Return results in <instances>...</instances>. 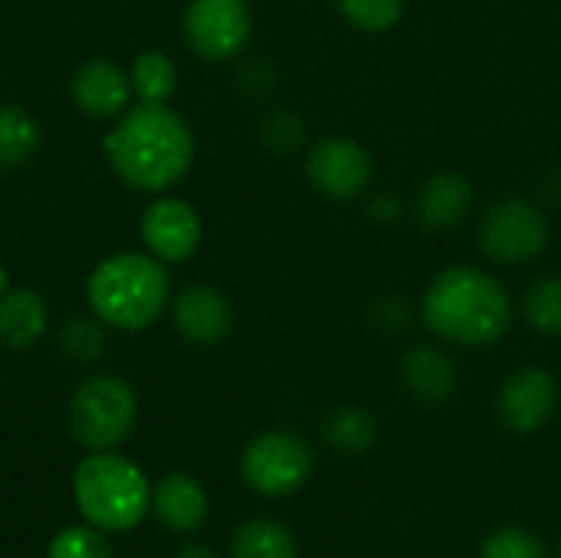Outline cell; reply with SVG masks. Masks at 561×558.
I'll use <instances>...</instances> for the list:
<instances>
[{
    "label": "cell",
    "mask_w": 561,
    "mask_h": 558,
    "mask_svg": "<svg viewBox=\"0 0 561 558\" xmlns=\"http://www.w3.org/2000/svg\"><path fill=\"white\" fill-rule=\"evenodd\" d=\"M105 158L128 187L161 194L191 171L194 132L168 102H138L108 128Z\"/></svg>",
    "instance_id": "6da1fadb"
},
{
    "label": "cell",
    "mask_w": 561,
    "mask_h": 558,
    "mask_svg": "<svg viewBox=\"0 0 561 558\" xmlns=\"http://www.w3.org/2000/svg\"><path fill=\"white\" fill-rule=\"evenodd\" d=\"M424 326L463 349L496 345L513 329V299L506 286L483 266H444L421 296Z\"/></svg>",
    "instance_id": "7a4b0ae2"
},
{
    "label": "cell",
    "mask_w": 561,
    "mask_h": 558,
    "mask_svg": "<svg viewBox=\"0 0 561 558\" xmlns=\"http://www.w3.org/2000/svg\"><path fill=\"white\" fill-rule=\"evenodd\" d=\"M85 299L102 326L138 332L148 329L171 299V280L151 253H112L85 280Z\"/></svg>",
    "instance_id": "3957f363"
},
{
    "label": "cell",
    "mask_w": 561,
    "mask_h": 558,
    "mask_svg": "<svg viewBox=\"0 0 561 558\" xmlns=\"http://www.w3.org/2000/svg\"><path fill=\"white\" fill-rule=\"evenodd\" d=\"M151 490L145 470L112 451H92L72 474L76 510L102 533L138 529L151 513Z\"/></svg>",
    "instance_id": "277c9868"
},
{
    "label": "cell",
    "mask_w": 561,
    "mask_h": 558,
    "mask_svg": "<svg viewBox=\"0 0 561 558\" xmlns=\"http://www.w3.org/2000/svg\"><path fill=\"white\" fill-rule=\"evenodd\" d=\"M138 421V398L118 375H89L69 398V434L85 451H115Z\"/></svg>",
    "instance_id": "5b68a950"
},
{
    "label": "cell",
    "mask_w": 561,
    "mask_h": 558,
    "mask_svg": "<svg viewBox=\"0 0 561 558\" xmlns=\"http://www.w3.org/2000/svg\"><path fill=\"white\" fill-rule=\"evenodd\" d=\"M549 217L536 201L526 197H506L496 201L480 227H477V247L490 263L519 266L546 253L549 247Z\"/></svg>",
    "instance_id": "8992f818"
},
{
    "label": "cell",
    "mask_w": 561,
    "mask_h": 558,
    "mask_svg": "<svg viewBox=\"0 0 561 558\" xmlns=\"http://www.w3.org/2000/svg\"><path fill=\"white\" fill-rule=\"evenodd\" d=\"M316 470L312 447L293 431H263L240 454V477L260 497H289Z\"/></svg>",
    "instance_id": "52a82bcc"
},
{
    "label": "cell",
    "mask_w": 561,
    "mask_h": 558,
    "mask_svg": "<svg viewBox=\"0 0 561 558\" xmlns=\"http://www.w3.org/2000/svg\"><path fill=\"white\" fill-rule=\"evenodd\" d=\"M181 30L201 59L224 62L247 49L253 36V10L247 0H191Z\"/></svg>",
    "instance_id": "ba28073f"
},
{
    "label": "cell",
    "mask_w": 561,
    "mask_h": 558,
    "mask_svg": "<svg viewBox=\"0 0 561 558\" xmlns=\"http://www.w3.org/2000/svg\"><path fill=\"white\" fill-rule=\"evenodd\" d=\"M309 184L332 201H355L375 181V161L365 145L345 135L319 138L306 155Z\"/></svg>",
    "instance_id": "9c48e42d"
},
{
    "label": "cell",
    "mask_w": 561,
    "mask_h": 558,
    "mask_svg": "<svg viewBox=\"0 0 561 558\" xmlns=\"http://www.w3.org/2000/svg\"><path fill=\"white\" fill-rule=\"evenodd\" d=\"M559 398L561 391L556 375L529 365L503 378L496 391V418L513 434H536L559 411Z\"/></svg>",
    "instance_id": "30bf717a"
},
{
    "label": "cell",
    "mask_w": 561,
    "mask_h": 558,
    "mask_svg": "<svg viewBox=\"0 0 561 558\" xmlns=\"http://www.w3.org/2000/svg\"><path fill=\"white\" fill-rule=\"evenodd\" d=\"M204 237L201 214L181 197H154L141 214V243L161 263H184L197 253Z\"/></svg>",
    "instance_id": "8fae6325"
},
{
    "label": "cell",
    "mask_w": 561,
    "mask_h": 558,
    "mask_svg": "<svg viewBox=\"0 0 561 558\" xmlns=\"http://www.w3.org/2000/svg\"><path fill=\"white\" fill-rule=\"evenodd\" d=\"M171 319L191 345H220L233 332V303L207 283H191L171 303Z\"/></svg>",
    "instance_id": "7c38bea8"
},
{
    "label": "cell",
    "mask_w": 561,
    "mask_h": 558,
    "mask_svg": "<svg viewBox=\"0 0 561 558\" xmlns=\"http://www.w3.org/2000/svg\"><path fill=\"white\" fill-rule=\"evenodd\" d=\"M131 92V76L118 62L102 56L85 59L69 79V95L76 109L89 118H118L128 109Z\"/></svg>",
    "instance_id": "4fadbf2b"
},
{
    "label": "cell",
    "mask_w": 561,
    "mask_h": 558,
    "mask_svg": "<svg viewBox=\"0 0 561 558\" xmlns=\"http://www.w3.org/2000/svg\"><path fill=\"white\" fill-rule=\"evenodd\" d=\"M477 191L467 174L460 171H440L427 178L414 194V220L424 230H450L467 220L473 210Z\"/></svg>",
    "instance_id": "5bb4252c"
},
{
    "label": "cell",
    "mask_w": 561,
    "mask_h": 558,
    "mask_svg": "<svg viewBox=\"0 0 561 558\" xmlns=\"http://www.w3.org/2000/svg\"><path fill=\"white\" fill-rule=\"evenodd\" d=\"M398 372H401V385L421 405H444L454 398V391L460 385L457 362L437 345H411L401 355Z\"/></svg>",
    "instance_id": "9a60e30c"
},
{
    "label": "cell",
    "mask_w": 561,
    "mask_h": 558,
    "mask_svg": "<svg viewBox=\"0 0 561 558\" xmlns=\"http://www.w3.org/2000/svg\"><path fill=\"white\" fill-rule=\"evenodd\" d=\"M154 520L171 533H194L207 520V490L191 474H168L151 490Z\"/></svg>",
    "instance_id": "2e32d148"
},
{
    "label": "cell",
    "mask_w": 561,
    "mask_h": 558,
    "mask_svg": "<svg viewBox=\"0 0 561 558\" xmlns=\"http://www.w3.org/2000/svg\"><path fill=\"white\" fill-rule=\"evenodd\" d=\"M49 322L46 299L36 289H7L0 296V345L30 349L43 339Z\"/></svg>",
    "instance_id": "e0dca14e"
},
{
    "label": "cell",
    "mask_w": 561,
    "mask_h": 558,
    "mask_svg": "<svg viewBox=\"0 0 561 558\" xmlns=\"http://www.w3.org/2000/svg\"><path fill=\"white\" fill-rule=\"evenodd\" d=\"M322 437L335 454L362 457L378 444V421L371 411H365L358 405H339L322 421Z\"/></svg>",
    "instance_id": "ac0fdd59"
},
{
    "label": "cell",
    "mask_w": 561,
    "mask_h": 558,
    "mask_svg": "<svg viewBox=\"0 0 561 558\" xmlns=\"http://www.w3.org/2000/svg\"><path fill=\"white\" fill-rule=\"evenodd\" d=\"M233 558H299L296 536L276 520H250L230 539Z\"/></svg>",
    "instance_id": "d6986e66"
},
{
    "label": "cell",
    "mask_w": 561,
    "mask_h": 558,
    "mask_svg": "<svg viewBox=\"0 0 561 558\" xmlns=\"http://www.w3.org/2000/svg\"><path fill=\"white\" fill-rule=\"evenodd\" d=\"M39 151V125L23 105H0V168H23Z\"/></svg>",
    "instance_id": "ffe728a7"
},
{
    "label": "cell",
    "mask_w": 561,
    "mask_h": 558,
    "mask_svg": "<svg viewBox=\"0 0 561 558\" xmlns=\"http://www.w3.org/2000/svg\"><path fill=\"white\" fill-rule=\"evenodd\" d=\"M128 76H131V89L141 102H168L178 92V66L161 49L138 53Z\"/></svg>",
    "instance_id": "44dd1931"
},
{
    "label": "cell",
    "mask_w": 561,
    "mask_h": 558,
    "mask_svg": "<svg viewBox=\"0 0 561 558\" xmlns=\"http://www.w3.org/2000/svg\"><path fill=\"white\" fill-rule=\"evenodd\" d=\"M523 316L536 332L561 339V276H542L526 289Z\"/></svg>",
    "instance_id": "7402d4cb"
},
{
    "label": "cell",
    "mask_w": 561,
    "mask_h": 558,
    "mask_svg": "<svg viewBox=\"0 0 561 558\" xmlns=\"http://www.w3.org/2000/svg\"><path fill=\"white\" fill-rule=\"evenodd\" d=\"M335 7L362 33H388L404 16V0H335Z\"/></svg>",
    "instance_id": "603a6c76"
},
{
    "label": "cell",
    "mask_w": 561,
    "mask_h": 558,
    "mask_svg": "<svg viewBox=\"0 0 561 558\" xmlns=\"http://www.w3.org/2000/svg\"><path fill=\"white\" fill-rule=\"evenodd\" d=\"M46 558H112V546L95 526H69L49 539Z\"/></svg>",
    "instance_id": "cb8c5ba5"
},
{
    "label": "cell",
    "mask_w": 561,
    "mask_h": 558,
    "mask_svg": "<svg viewBox=\"0 0 561 558\" xmlns=\"http://www.w3.org/2000/svg\"><path fill=\"white\" fill-rule=\"evenodd\" d=\"M480 558H549L542 539L519 526H503L486 536Z\"/></svg>",
    "instance_id": "d4e9b609"
},
{
    "label": "cell",
    "mask_w": 561,
    "mask_h": 558,
    "mask_svg": "<svg viewBox=\"0 0 561 558\" xmlns=\"http://www.w3.org/2000/svg\"><path fill=\"white\" fill-rule=\"evenodd\" d=\"M59 345L69 358L76 362H92L102 355L105 349V335H102V326L99 319H69L59 332Z\"/></svg>",
    "instance_id": "484cf974"
},
{
    "label": "cell",
    "mask_w": 561,
    "mask_h": 558,
    "mask_svg": "<svg viewBox=\"0 0 561 558\" xmlns=\"http://www.w3.org/2000/svg\"><path fill=\"white\" fill-rule=\"evenodd\" d=\"M302 138H306V125L293 112H276L263 122V141L273 151H293L296 145H302Z\"/></svg>",
    "instance_id": "4316f807"
},
{
    "label": "cell",
    "mask_w": 561,
    "mask_h": 558,
    "mask_svg": "<svg viewBox=\"0 0 561 558\" xmlns=\"http://www.w3.org/2000/svg\"><path fill=\"white\" fill-rule=\"evenodd\" d=\"M174 558H217L210 549H201V546H187V549H181Z\"/></svg>",
    "instance_id": "83f0119b"
},
{
    "label": "cell",
    "mask_w": 561,
    "mask_h": 558,
    "mask_svg": "<svg viewBox=\"0 0 561 558\" xmlns=\"http://www.w3.org/2000/svg\"><path fill=\"white\" fill-rule=\"evenodd\" d=\"M10 289V276H7V270H3V263H0V296Z\"/></svg>",
    "instance_id": "f1b7e54d"
}]
</instances>
